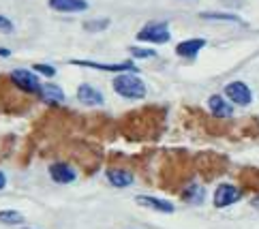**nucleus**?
<instances>
[{"instance_id":"obj_3","label":"nucleus","mask_w":259,"mask_h":229,"mask_svg":"<svg viewBox=\"0 0 259 229\" xmlns=\"http://www.w3.org/2000/svg\"><path fill=\"white\" fill-rule=\"evenodd\" d=\"M225 97L236 105H248L253 101V93L244 81H231L225 86Z\"/></svg>"},{"instance_id":"obj_21","label":"nucleus","mask_w":259,"mask_h":229,"mask_svg":"<svg viewBox=\"0 0 259 229\" xmlns=\"http://www.w3.org/2000/svg\"><path fill=\"white\" fill-rule=\"evenodd\" d=\"M0 32H13V24L9 17L5 15H0Z\"/></svg>"},{"instance_id":"obj_18","label":"nucleus","mask_w":259,"mask_h":229,"mask_svg":"<svg viewBox=\"0 0 259 229\" xmlns=\"http://www.w3.org/2000/svg\"><path fill=\"white\" fill-rule=\"evenodd\" d=\"M107 26H109V20H90L84 24V28L90 32H101V30H105Z\"/></svg>"},{"instance_id":"obj_12","label":"nucleus","mask_w":259,"mask_h":229,"mask_svg":"<svg viewBox=\"0 0 259 229\" xmlns=\"http://www.w3.org/2000/svg\"><path fill=\"white\" fill-rule=\"evenodd\" d=\"M77 99L84 105H101L103 103V95H101L99 90L95 86H90V84H81L77 88Z\"/></svg>"},{"instance_id":"obj_5","label":"nucleus","mask_w":259,"mask_h":229,"mask_svg":"<svg viewBox=\"0 0 259 229\" xmlns=\"http://www.w3.org/2000/svg\"><path fill=\"white\" fill-rule=\"evenodd\" d=\"M242 197V191L234 185H219V189L214 191V206L217 208H227L231 204Z\"/></svg>"},{"instance_id":"obj_9","label":"nucleus","mask_w":259,"mask_h":229,"mask_svg":"<svg viewBox=\"0 0 259 229\" xmlns=\"http://www.w3.org/2000/svg\"><path fill=\"white\" fill-rule=\"evenodd\" d=\"M39 99L45 101V103H50V105H60L62 101H64V93H62V88L56 86V84H41L39 88Z\"/></svg>"},{"instance_id":"obj_14","label":"nucleus","mask_w":259,"mask_h":229,"mask_svg":"<svg viewBox=\"0 0 259 229\" xmlns=\"http://www.w3.org/2000/svg\"><path fill=\"white\" fill-rule=\"evenodd\" d=\"M107 180L112 182L114 187L124 189L133 185V173L128 169H107Z\"/></svg>"},{"instance_id":"obj_16","label":"nucleus","mask_w":259,"mask_h":229,"mask_svg":"<svg viewBox=\"0 0 259 229\" xmlns=\"http://www.w3.org/2000/svg\"><path fill=\"white\" fill-rule=\"evenodd\" d=\"M201 20H212V22H234V24H244L238 15L231 13H201Z\"/></svg>"},{"instance_id":"obj_10","label":"nucleus","mask_w":259,"mask_h":229,"mask_svg":"<svg viewBox=\"0 0 259 229\" xmlns=\"http://www.w3.org/2000/svg\"><path fill=\"white\" fill-rule=\"evenodd\" d=\"M50 7L60 13H79V11H86L88 3L86 0H50Z\"/></svg>"},{"instance_id":"obj_4","label":"nucleus","mask_w":259,"mask_h":229,"mask_svg":"<svg viewBox=\"0 0 259 229\" xmlns=\"http://www.w3.org/2000/svg\"><path fill=\"white\" fill-rule=\"evenodd\" d=\"M11 81L17 88H22L24 93H39V88H41L39 77H36L34 73L26 71V69H15L11 73Z\"/></svg>"},{"instance_id":"obj_19","label":"nucleus","mask_w":259,"mask_h":229,"mask_svg":"<svg viewBox=\"0 0 259 229\" xmlns=\"http://www.w3.org/2000/svg\"><path fill=\"white\" fill-rule=\"evenodd\" d=\"M131 54L135 58H154L156 56L152 50H142V48H131Z\"/></svg>"},{"instance_id":"obj_8","label":"nucleus","mask_w":259,"mask_h":229,"mask_svg":"<svg viewBox=\"0 0 259 229\" xmlns=\"http://www.w3.org/2000/svg\"><path fill=\"white\" fill-rule=\"evenodd\" d=\"M203 48H206V41L203 39H187L176 45V54L182 58H195Z\"/></svg>"},{"instance_id":"obj_7","label":"nucleus","mask_w":259,"mask_h":229,"mask_svg":"<svg viewBox=\"0 0 259 229\" xmlns=\"http://www.w3.org/2000/svg\"><path fill=\"white\" fill-rule=\"evenodd\" d=\"M208 107H210L212 116H217V118H229V116H234V105H231L229 101L223 99L221 95H212L208 99Z\"/></svg>"},{"instance_id":"obj_13","label":"nucleus","mask_w":259,"mask_h":229,"mask_svg":"<svg viewBox=\"0 0 259 229\" xmlns=\"http://www.w3.org/2000/svg\"><path fill=\"white\" fill-rule=\"evenodd\" d=\"M135 201H137L140 206H146V208H150V210H156V212H165V214L174 212V204H169V201H165V199H156V197L140 195Z\"/></svg>"},{"instance_id":"obj_17","label":"nucleus","mask_w":259,"mask_h":229,"mask_svg":"<svg viewBox=\"0 0 259 229\" xmlns=\"http://www.w3.org/2000/svg\"><path fill=\"white\" fill-rule=\"evenodd\" d=\"M0 221L7 223V225H22L24 214L17 212V210H3V212H0Z\"/></svg>"},{"instance_id":"obj_23","label":"nucleus","mask_w":259,"mask_h":229,"mask_svg":"<svg viewBox=\"0 0 259 229\" xmlns=\"http://www.w3.org/2000/svg\"><path fill=\"white\" fill-rule=\"evenodd\" d=\"M0 56H5V58H7V56H11V52H9V50H3V48H0Z\"/></svg>"},{"instance_id":"obj_2","label":"nucleus","mask_w":259,"mask_h":229,"mask_svg":"<svg viewBox=\"0 0 259 229\" xmlns=\"http://www.w3.org/2000/svg\"><path fill=\"white\" fill-rule=\"evenodd\" d=\"M137 39L146 41V43H156V45H159V43H167L171 39L169 26L165 22H150V24H146L140 32H137Z\"/></svg>"},{"instance_id":"obj_20","label":"nucleus","mask_w":259,"mask_h":229,"mask_svg":"<svg viewBox=\"0 0 259 229\" xmlns=\"http://www.w3.org/2000/svg\"><path fill=\"white\" fill-rule=\"evenodd\" d=\"M34 71L41 73V75H45V77H54V75H56V69L50 67V65H34Z\"/></svg>"},{"instance_id":"obj_1","label":"nucleus","mask_w":259,"mask_h":229,"mask_svg":"<svg viewBox=\"0 0 259 229\" xmlns=\"http://www.w3.org/2000/svg\"><path fill=\"white\" fill-rule=\"evenodd\" d=\"M114 90L124 99H144L146 97V84L131 71L120 73L114 79Z\"/></svg>"},{"instance_id":"obj_6","label":"nucleus","mask_w":259,"mask_h":229,"mask_svg":"<svg viewBox=\"0 0 259 229\" xmlns=\"http://www.w3.org/2000/svg\"><path fill=\"white\" fill-rule=\"evenodd\" d=\"M73 65L77 67H88V69H99V71H116V73H135L137 67L133 62H116V65H103V62H92V60H73Z\"/></svg>"},{"instance_id":"obj_22","label":"nucleus","mask_w":259,"mask_h":229,"mask_svg":"<svg viewBox=\"0 0 259 229\" xmlns=\"http://www.w3.org/2000/svg\"><path fill=\"white\" fill-rule=\"evenodd\" d=\"M5 185H7V178H5V173L0 171V189H5Z\"/></svg>"},{"instance_id":"obj_15","label":"nucleus","mask_w":259,"mask_h":229,"mask_svg":"<svg viewBox=\"0 0 259 229\" xmlns=\"http://www.w3.org/2000/svg\"><path fill=\"white\" fill-rule=\"evenodd\" d=\"M182 197L187 201H191V204H201L203 197H206V191H203V187H199V185H189L184 189Z\"/></svg>"},{"instance_id":"obj_11","label":"nucleus","mask_w":259,"mask_h":229,"mask_svg":"<svg viewBox=\"0 0 259 229\" xmlns=\"http://www.w3.org/2000/svg\"><path fill=\"white\" fill-rule=\"evenodd\" d=\"M50 176H52V180L60 182V185H67V182L75 180V171H73V167L67 163H54L50 167Z\"/></svg>"}]
</instances>
